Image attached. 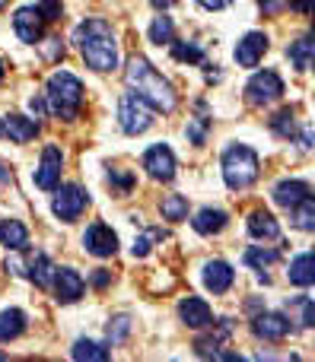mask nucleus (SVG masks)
Masks as SVG:
<instances>
[{
    "label": "nucleus",
    "mask_w": 315,
    "mask_h": 362,
    "mask_svg": "<svg viewBox=\"0 0 315 362\" xmlns=\"http://www.w3.org/2000/svg\"><path fill=\"white\" fill-rule=\"evenodd\" d=\"M74 359H93V362H102L108 359V350L99 344H93V340H76L74 344Z\"/></svg>",
    "instance_id": "31"
},
{
    "label": "nucleus",
    "mask_w": 315,
    "mask_h": 362,
    "mask_svg": "<svg viewBox=\"0 0 315 362\" xmlns=\"http://www.w3.org/2000/svg\"><path fill=\"white\" fill-rule=\"evenodd\" d=\"M271 127H274V134H280V137H293L297 134V121H293V112L290 108H284V112H277L271 118Z\"/></svg>",
    "instance_id": "32"
},
{
    "label": "nucleus",
    "mask_w": 315,
    "mask_h": 362,
    "mask_svg": "<svg viewBox=\"0 0 315 362\" xmlns=\"http://www.w3.org/2000/svg\"><path fill=\"white\" fill-rule=\"evenodd\" d=\"M38 13H42L45 23H55V19H61V0H38Z\"/></svg>",
    "instance_id": "36"
},
{
    "label": "nucleus",
    "mask_w": 315,
    "mask_h": 362,
    "mask_svg": "<svg viewBox=\"0 0 315 362\" xmlns=\"http://www.w3.org/2000/svg\"><path fill=\"white\" fill-rule=\"evenodd\" d=\"M127 331H131V318H125V315H118V318H115L112 325L105 327V334H108V344H115V346H118L121 340L127 337Z\"/></svg>",
    "instance_id": "33"
},
{
    "label": "nucleus",
    "mask_w": 315,
    "mask_h": 362,
    "mask_svg": "<svg viewBox=\"0 0 315 362\" xmlns=\"http://www.w3.org/2000/svg\"><path fill=\"white\" fill-rule=\"evenodd\" d=\"M61 169H64V153L57 150L55 144H48L42 150V159H38V169H35V185L42 191H55L61 185Z\"/></svg>",
    "instance_id": "8"
},
{
    "label": "nucleus",
    "mask_w": 315,
    "mask_h": 362,
    "mask_svg": "<svg viewBox=\"0 0 315 362\" xmlns=\"http://www.w3.org/2000/svg\"><path fill=\"white\" fill-rule=\"evenodd\" d=\"M248 232H252L255 238H277L280 226L268 210H255L252 216H248Z\"/></svg>",
    "instance_id": "24"
},
{
    "label": "nucleus",
    "mask_w": 315,
    "mask_h": 362,
    "mask_svg": "<svg viewBox=\"0 0 315 362\" xmlns=\"http://www.w3.org/2000/svg\"><path fill=\"white\" fill-rule=\"evenodd\" d=\"M83 248L96 257H112L115 251H118V235H115L112 226L93 223L86 232H83Z\"/></svg>",
    "instance_id": "9"
},
{
    "label": "nucleus",
    "mask_w": 315,
    "mask_h": 362,
    "mask_svg": "<svg viewBox=\"0 0 315 362\" xmlns=\"http://www.w3.org/2000/svg\"><path fill=\"white\" fill-rule=\"evenodd\" d=\"M280 95H284V80H280L277 70H258L246 86V99L252 105H271Z\"/></svg>",
    "instance_id": "7"
},
{
    "label": "nucleus",
    "mask_w": 315,
    "mask_h": 362,
    "mask_svg": "<svg viewBox=\"0 0 315 362\" xmlns=\"http://www.w3.org/2000/svg\"><path fill=\"white\" fill-rule=\"evenodd\" d=\"M258 178V156H255L252 146L246 144H233L223 153V181H227L229 191H246L255 185Z\"/></svg>",
    "instance_id": "4"
},
{
    "label": "nucleus",
    "mask_w": 315,
    "mask_h": 362,
    "mask_svg": "<svg viewBox=\"0 0 315 362\" xmlns=\"http://www.w3.org/2000/svg\"><path fill=\"white\" fill-rule=\"evenodd\" d=\"M51 283H55L57 302H64V305L76 302L83 293H86V283H83V276L76 274L74 267H55V276H51Z\"/></svg>",
    "instance_id": "12"
},
{
    "label": "nucleus",
    "mask_w": 315,
    "mask_h": 362,
    "mask_svg": "<svg viewBox=\"0 0 315 362\" xmlns=\"http://www.w3.org/2000/svg\"><path fill=\"white\" fill-rule=\"evenodd\" d=\"M4 74H6V67H4V61H0V83H4Z\"/></svg>",
    "instance_id": "46"
},
{
    "label": "nucleus",
    "mask_w": 315,
    "mask_h": 362,
    "mask_svg": "<svg viewBox=\"0 0 315 362\" xmlns=\"http://www.w3.org/2000/svg\"><path fill=\"white\" fill-rule=\"evenodd\" d=\"M312 194V187L306 185V181H280L277 187H274V204L277 206H287V210H290V206H297L299 200L303 197H309Z\"/></svg>",
    "instance_id": "19"
},
{
    "label": "nucleus",
    "mask_w": 315,
    "mask_h": 362,
    "mask_svg": "<svg viewBox=\"0 0 315 362\" xmlns=\"http://www.w3.org/2000/svg\"><path fill=\"white\" fill-rule=\"evenodd\" d=\"M76 45L86 67L96 74H112L118 67V42L105 19H83L76 29Z\"/></svg>",
    "instance_id": "1"
},
{
    "label": "nucleus",
    "mask_w": 315,
    "mask_h": 362,
    "mask_svg": "<svg viewBox=\"0 0 315 362\" xmlns=\"http://www.w3.org/2000/svg\"><path fill=\"white\" fill-rule=\"evenodd\" d=\"M227 223H229V216L223 210H217V206H204V210L191 219L195 232H201V235H217V232L227 229Z\"/></svg>",
    "instance_id": "20"
},
{
    "label": "nucleus",
    "mask_w": 315,
    "mask_h": 362,
    "mask_svg": "<svg viewBox=\"0 0 315 362\" xmlns=\"http://www.w3.org/2000/svg\"><path fill=\"white\" fill-rule=\"evenodd\" d=\"M0 137H4V124H0Z\"/></svg>",
    "instance_id": "48"
},
{
    "label": "nucleus",
    "mask_w": 315,
    "mask_h": 362,
    "mask_svg": "<svg viewBox=\"0 0 315 362\" xmlns=\"http://www.w3.org/2000/svg\"><path fill=\"white\" fill-rule=\"evenodd\" d=\"M118 124L125 134H131V137H137V134L150 131L153 124V108L147 105L144 99H140L137 93H125L118 99Z\"/></svg>",
    "instance_id": "5"
},
{
    "label": "nucleus",
    "mask_w": 315,
    "mask_h": 362,
    "mask_svg": "<svg viewBox=\"0 0 315 362\" xmlns=\"http://www.w3.org/2000/svg\"><path fill=\"white\" fill-rule=\"evenodd\" d=\"M287 280H290L293 286H303V289H309L312 283H315V257L309 255V251H303V255H297L290 261Z\"/></svg>",
    "instance_id": "18"
},
{
    "label": "nucleus",
    "mask_w": 315,
    "mask_h": 362,
    "mask_svg": "<svg viewBox=\"0 0 315 362\" xmlns=\"http://www.w3.org/2000/svg\"><path fill=\"white\" fill-rule=\"evenodd\" d=\"M45 57H48V61H57V57H64L61 38H45Z\"/></svg>",
    "instance_id": "39"
},
{
    "label": "nucleus",
    "mask_w": 315,
    "mask_h": 362,
    "mask_svg": "<svg viewBox=\"0 0 315 362\" xmlns=\"http://www.w3.org/2000/svg\"><path fill=\"white\" fill-rule=\"evenodd\" d=\"M153 238H163V232L153 229V232H144V235L134 238V248H131V251H134V257H147V255H150Z\"/></svg>",
    "instance_id": "34"
},
{
    "label": "nucleus",
    "mask_w": 315,
    "mask_h": 362,
    "mask_svg": "<svg viewBox=\"0 0 315 362\" xmlns=\"http://www.w3.org/2000/svg\"><path fill=\"white\" fill-rule=\"evenodd\" d=\"M48 108L57 121H74L83 108V83L67 70H57L48 80Z\"/></svg>",
    "instance_id": "3"
},
{
    "label": "nucleus",
    "mask_w": 315,
    "mask_h": 362,
    "mask_svg": "<svg viewBox=\"0 0 315 362\" xmlns=\"http://www.w3.org/2000/svg\"><path fill=\"white\" fill-rule=\"evenodd\" d=\"M108 280H112V276H108V270H96V276H93V286H99V289H102Z\"/></svg>",
    "instance_id": "42"
},
{
    "label": "nucleus",
    "mask_w": 315,
    "mask_h": 362,
    "mask_svg": "<svg viewBox=\"0 0 315 362\" xmlns=\"http://www.w3.org/2000/svg\"><path fill=\"white\" fill-rule=\"evenodd\" d=\"M125 76H127V86H131L153 112H166V115L176 112V105H178L176 89L169 86V80H166L163 74H156V67H153L147 57L134 54L131 61H127Z\"/></svg>",
    "instance_id": "2"
},
{
    "label": "nucleus",
    "mask_w": 315,
    "mask_h": 362,
    "mask_svg": "<svg viewBox=\"0 0 315 362\" xmlns=\"http://www.w3.org/2000/svg\"><path fill=\"white\" fill-rule=\"evenodd\" d=\"M252 331H255V337H261V340H284L287 334H293V325H290V318L287 315H277V312H265V315H258V318L252 321Z\"/></svg>",
    "instance_id": "13"
},
{
    "label": "nucleus",
    "mask_w": 315,
    "mask_h": 362,
    "mask_svg": "<svg viewBox=\"0 0 315 362\" xmlns=\"http://www.w3.org/2000/svg\"><path fill=\"white\" fill-rule=\"evenodd\" d=\"M0 245H6L10 251H23L29 245V229L19 219H4L0 223Z\"/></svg>",
    "instance_id": "21"
},
{
    "label": "nucleus",
    "mask_w": 315,
    "mask_h": 362,
    "mask_svg": "<svg viewBox=\"0 0 315 362\" xmlns=\"http://www.w3.org/2000/svg\"><path fill=\"white\" fill-rule=\"evenodd\" d=\"M178 318H182L188 327H195V331L214 325V312H210V305L204 299H197V296H188V299L178 305Z\"/></svg>",
    "instance_id": "15"
},
{
    "label": "nucleus",
    "mask_w": 315,
    "mask_h": 362,
    "mask_svg": "<svg viewBox=\"0 0 315 362\" xmlns=\"http://www.w3.org/2000/svg\"><path fill=\"white\" fill-rule=\"evenodd\" d=\"M258 6L265 10V16H280L290 6V0H258Z\"/></svg>",
    "instance_id": "38"
},
{
    "label": "nucleus",
    "mask_w": 315,
    "mask_h": 362,
    "mask_svg": "<svg viewBox=\"0 0 315 362\" xmlns=\"http://www.w3.org/2000/svg\"><path fill=\"white\" fill-rule=\"evenodd\" d=\"M29 108H32L35 115H42V112H45V99H42V95H32V99H29Z\"/></svg>",
    "instance_id": "43"
},
{
    "label": "nucleus",
    "mask_w": 315,
    "mask_h": 362,
    "mask_svg": "<svg viewBox=\"0 0 315 362\" xmlns=\"http://www.w3.org/2000/svg\"><path fill=\"white\" fill-rule=\"evenodd\" d=\"M29 276L35 280V286L48 289L51 286V276H55V264H51V257L38 251V255L32 257V264H29Z\"/></svg>",
    "instance_id": "26"
},
{
    "label": "nucleus",
    "mask_w": 315,
    "mask_h": 362,
    "mask_svg": "<svg viewBox=\"0 0 315 362\" xmlns=\"http://www.w3.org/2000/svg\"><path fill=\"white\" fill-rule=\"evenodd\" d=\"M159 213H163V219H169V223H182V219H188V197H182V194H166L163 204H159Z\"/></svg>",
    "instance_id": "25"
},
{
    "label": "nucleus",
    "mask_w": 315,
    "mask_h": 362,
    "mask_svg": "<svg viewBox=\"0 0 315 362\" xmlns=\"http://www.w3.org/2000/svg\"><path fill=\"white\" fill-rule=\"evenodd\" d=\"M268 51V35L265 32H248L239 45H236V64L239 67H258V61L265 57Z\"/></svg>",
    "instance_id": "14"
},
{
    "label": "nucleus",
    "mask_w": 315,
    "mask_h": 362,
    "mask_svg": "<svg viewBox=\"0 0 315 362\" xmlns=\"http://www.w3.org/2000/svg\"><path fill=\"white\" fill-rule=\"evenodd\" d=\"M0 124H4V137H10L13 144H29L38 134V124L32 118H25V115H6Z\"/></svg>",
    "instance_id": "17"
},
{
    "label": "nucleus",
    "mask_w": 315,
    "mask_h": 362,
    "mask_svg": "<svg viewBox=\"0 0 315 362\" xmlns=\"http://www.w3.org/2000/svg\"><path fill=\"white\" fill-rule=\"evenodd\" d=\"M6 4H10V0H0V6H6Z\"/></svg>",
    "instance_id": "47"
},
{
    "label": "nucleus",
    "mask_w": 315,
    "mask_h": 362,
    "mask_svg": "<svg viewBox=\"0 0 315 362\" xmlns=\"http://www.w3.org/2000/svg\"><path fill=\"white\" fill-rule=\"evenodd\" d=\"M197 4H201L204 10H227L233 0H197Z\"/></svg>",
    "instance_id": "40"
},
{
    "label": "nucleus",
    "mask_w": 315,
    "mask_h": 362,
    "mask_svg": "<svg viewBox=\"0 0 315 362\" xmlns=\"http://www.w3.org/2000/svg\"><path fill=\"white\" fill-rule=\"evenodd\" d=\"M185 134H188L191 144L201 146V144H204V137H207V118H204V115H197V118L191 121L188 127H185Z\"/></svg>",
    "instance_id": "35"
},
{
    "label": "nucleus",
    "mask_w": 315,
    "mask_h": 362,
    "mask_svg": "<svg viewBox=\"0 0 315 362\" xmlns=\"http://www.w3.org/2000/svg\"><path fill=\"white\" fill-rule=\"evenodd\" d=\"M10 169H4V163H0V185H10Z\"/></svg>",
    "instance_id": "45"
},
{
    "label": "nucleus",
    "mask_w": 315,
    "mask_h": 362,
    "mask_svg": "<svg viewBox=\"0 0 315 362\" xmlns=\"http://www.w3.org/2000/svg\"><path fill=\"white\" fill-rule=\"evenodd\" d=\"M150 4H153V6H156V10H159V13H163V10H169V6H172V4H176V0H150Z\"/></svg>",
    "instance_id": "44"
},
{
    "label": "nucleus",
    "mask_w": 315,
    "mask_h": 362,
    "mask_svg": "<svg viewBox=\"0 0 315 362\" xmlns=\"http://www.w3.org/2000/svg\"><path fill=\"white\" fill-rule=\"evenodd\" d=\"M23 331H25V315L19 312V308H4V312H0V340L10 344V340H16Z\"/></svg>",
    "instance_id": "23"
},
{
    "label": "nucleus",
    "mask_w": 315,
    "mask_h": 362,
    "mask_svg": "<svg viewBox=\"0 0 315 362\" xmlns=\"http://www.w3.org/2000/svg\"><path fill=\"white\" fill-rule=\"evenodd\" d=\"M108 181H112L115 187H118L121 194H127L134 187V175H127V172H121V169H112L108 172Z\"/></svg>",
    "instance_id": "37"
},
{
    "label": "nucleus",
    "mask_w": 315,
    "mask_h": 362,
    "mask_svg": "<svg viewBox=\"0 0 315 362\" xmlns=\"http://www.w3.org/2000/svg\"><path fill=\"white\" fill-rule=\"evenodd\" d=\"M144 169H147V175L156 181H172L176 178V153L166 144L150 146V150L144 153Z\"/></svg>",
    "instance_id": "10"
},
{
    "label": "nucleus",
    "mask_w": 315,
    "mask_h": 362,
    "mask_svg": "<svg viewBox=\"0 0 315 362\" xmlns=\"http://www.w3.org/2000/svg\"><path fill=\"white\" fill-rule=\"evenodd\" d=\"M290 6H293V10H299L303 16H309V13H312V0H290Z\"/></svg>",
    "instance_id": "41"
},
{
    "label": "nucleus",
    "mask_w": 315,
    "mask_h": 362,
    "mask_svg": "<svg viewBox=\"0 0 315 362\" xmlns=\"http://www.w3.org/2000/svg\"><path fill=\"white\" fill-rule=\"evenodd\" d=\"M274 261H277V251H271V248H258V245L246 248V264H248L252 270H268Z\"/></svg>",
    "instance_id": "28"
},
{
    "label": "nucleus",
    "mask_w": 315,
    "mask_h": 362,
    "mask_svg": "<svg viewBox=\"0 0 315 362\" xmlns=\"http://www.w3.org/2000/svg\"><path fill=\"white\" fill-rule=\"evenodd\" d=\"M290 210H293V226H297V229H303V232L315 229V200H312V194L299 200L297 206H290Z\"/></svg>",
    "instance_id": "27"
},
{
    "label": "nucleus",
    "mask_w": 315,
    "mask_h": 362,
    "mask_svg": "<svg viewBox=\"0 0 315 362\" xmlns=\"http://www.w3.org/2000/svg\"><path fill=\"white\" fill-rule=\"evenodd\" d=\"M42 29H45V19H42V13H38V6H23V10H16V16H13V32L19 35V42L38 45L42 42Z\"/></svg>",
    "instance_id": "11"
},
{
    "label": "nucleus",
    "mask_w": 315,
    "mask_h": 362,
    "mask_svg": "<svg viewBox=\"0 0 315 362\" xmlns=\"http://www.w3.org/2000/svg\"><path fill=\"white\" fill-rule=\"evenodd\" d=\"M55 200H51V210H55V216L61 219V223H76V219L83 216V210H86L89 204V194L83 191L80 185H57L55 187Z\"/></svg>",
    "instance_id": "6"
},
{
    "label": "nucleus",
    "mask_w": 315,
    "mask_h": 362,
    "mask_svg": "<svg viewBox=\"0 0 315 362\" xmlns=\"http://www.w3.org/2000/svg\"><path fill=\"white\" fill-rule=\"evenodd\" d=\"M172 57L176 61H188V64H201L204 61V48H197V45H191V42H176L172 38Z\"/></svg>",
    "instance_id": "30"
},
{
    "label": "nucleus",
    "mask_w": 315,
    "mask_h": 362,
    "mask_svg": "<svg viewBox=\"0 0 315 362\" xmlns=\"http://www.w3.org/2000/svg\"><path fill=\"white\" fill-rule=\"evenodd\" d=\"M176 38V25H172L169 16H156L150 25V42L153 45H169Z\"/></svg>",
    "instance_id": "29"
},
{
    "label": "nucleus",
    "mask_w": 315,
    "mask_h": 362,
    "mask_svg": "<svg viewBox=\"0 0 315 362\" xmlns=\"http://www.w3.org/2000/svg\"><path fill=\"white\" fill-rule=\"evenodd\" d=\"M233 280H236V274L227 261H207V267H204V286H207L214 296L229 293Z\"/></svg>",
    "instance_id": "16"
},
{
    "label": "nucleus",
    "mask_w": 315,
    "mask_h": 362,
    "mask_svg": "<svg viewBox=\"0 0 315 362\" xmlns=\"http://www.w3.org/2000/svg\"><path fill=\"white\" fill-rule=\"evenodd\" d=\"M312 54H315L312 35L297 38V42H290V48H287V57H290V64H293L297 70H309V67H312Z\"/></svg>",
    "instance_id": "22"
}]
</instances>
